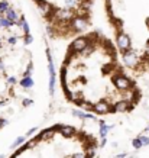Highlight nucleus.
I'll return each instance as SVG.
<instances>
[{
	"label": "nucleus",
	"mask_w": 149,
	"mask_h": 158,
	"mask_svg": "<svg viewBox=\"0 0 149 158\" xmlns=\"http://www.w3.org/2000/svg\"><path fill=\"white\" fill-rule=\"evenodd\" d=\"M59 87L68 103L98 116L129 113L142 97L114 41L98 31L70 41L59 66Z\"/></svg>",
	"instance_id": "nucleus-1"
},
{
	"label": "nucleus",
	"mask_w": 149,
	"mask_h": 158,
	"mask_svg": "<svg viewBox=\"0 0 149 158\" xmlns=\"http://www.w3.org/2000/svg\"><path fill=\"white\" fill-rule=\"evenodd\" d=\"M42 48L19 0H0V132L38 105Z\"/></svg>",
	"instance_id": "nucleus-2"
},
{
	"label": "nucleus",
	"mask_w": 149,
	"mask_h": 158,
	"mask_svg": "<svg viewBox=\"0 0 149 158\" xmlns=\"http://www.w3.org/2000/svg\"><path fill=\"white\" fill-rule=\"evenodd\" d=\"M98 139L84 128L55 123L25 141L9 158H94Z\"/></svg>",
	"instance_id": "nucleus-3"
},
{
	"label": "nucleus",
	"mask_w": 149,
	"mask_h": 158,
	"mask_svg": "<svg viewBox=\"0 0 149 158\" xmlns=\"http://www.w3.org/2000/svg\"><path fill=\"white\" fill-rule=\"evenodd\" d=\"M38 9L46 35L54 41H71L87 32L96 0H31Z\"/></svg>",
	"instance_id": "nucleus-4"
}]
</instances>
